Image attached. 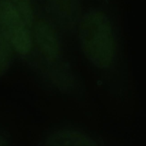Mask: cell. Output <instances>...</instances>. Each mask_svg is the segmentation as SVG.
Segmentation results:
<instances>
[{
  "mask_svg": "<svg viewBox=\"0 0 146 146\" xmlns=\"http://www.w3.org/2000/svg\"><path fill=\"white\" fill-rule=\"evenodd\" d=\"M13 47L0 33V76L7 70L13 59Z\"/></svg>",
  "mask_w": 146,
  "mask_h": 146,
  "instance_id": "6",
  "label": "cell"
},
{
  "mask_svg": "<svg viewBox=\"0 0 146 146\" xmlns=\"http://www.w3.org/2000/svg\"><path fill=\"white\" fill-rule=\"evenodd\" d=\"M49 10L60 24L72 25L76 19L79 5L78 0H46Z\"/></svg>",
  "mask_w": 146,
  "mask_h": 146,
  "instance_id": "5",
  "label": "cell"
},
{
  "mask_svg": "<svg viewBox=\"0 0 146 146\" xmlns=\"http://www.w3.org/2000/svg\"><path fill=\"white\" fill-rule=\"evenodd\" d=\"M31 27L9 1H0V33L20 54H28L31 50Z\"/></svg>",
  "mask_w": 146,
  "mask_h": 146,
  "instance_id": "2",
  "label": "cell"
},
{
  "mask_svg": "<svg viewBox=\"0 0 146 146\" xmlns=\"http://www.w3.org/2000/svg\"><path fill=\"white\" fill-rule=\"evenodd\" d=\"M80 43L87 59L99 67L108 66L115 51L110 22L102 11H93L82 18L79 30Z\"/></svg>",
  "mask_w": 146,
  "mask_h": 146,
  "instance_id": "1",
  "label": "cell"
},
{
  "mask_svg": "<svg viewBox=\"0 0 146 146\" xmlns=\"http://www.w3.org/2000/svg\"><path fill=\"white\" fill-rule=\"evenodd\" d=\"M94 141L85 134L72 129H60L50 134L45 141L47 145H91Z\"/></svg>",
  "mask_w": 146,
  "mask_h": 146,
  "instance_id": "4",
  "label": "cell"
},
{
  "mask_svg": "<svg viewBox=\"0 0 146 146\" xmlns=\"http://www.w3.org/2000/svg\"><path fill=\"white\" fill-rule=\"evenodd\" d=\"M20 12L27 23L33 25V9L30 0H10L9 1Z\"/></svg>",
  "mask_w": 146,
  "mask_h": 146,
  "instance_id": "7",
  "label": "cell"
},
{
  "mask_svg": "<svg viewBox=\"0 0 146 146\" xmlns=\"http://www.w3.org/2000/svg\"><path fill=\"white\" fill-rule=\"evenodd\" d=\"M32 33L33 42L44 58L50 62L58 60L60 48L52 26L45 20L38 19L34 24Z\"/></svg>",
  "mask_w": 146,
  "mask_h": 146,
  "instance_id": "3",
  "label": "cell"
}]
</instances>
